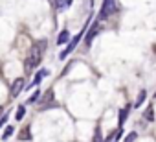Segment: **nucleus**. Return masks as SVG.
<instances>
[{
  "label": "nucleus",
  "instance_id": "f257e3e1",
  "mask_svg": "<svg viewBox=\"0 0 156 142\" xmlns=\"http://www.w3.org/2000/svg\"><path fill=\"white\" fill-rule=\"evenodd\" d=\"M44 52H46V41L41 39V41H37V43L31 46V52H30V55H28L26 61H24V70H26V72H31V70L41 63Z\"/></svg>",
  "mask_w": 156,
  "mask_h": 142
},
{
  "label": "nucleus",
  "instance_id": "f03ea898",
  "mask_svg": "<svg viewBox=\"0 0 156 142\" xmlns=\"http://www.w3.org/2000/svg\"><path fill=\"white\" fill-rule=\"evenodd\" d=\"M116 11V0H105L103 2V8L99 11V21H105L110 17V13Z\"/></svg>",
  "mask_w": 156,
  "mask_h": 142
},
{
  "label": "nucleus",
  "instance_id": "7ed1b4c3",
  "mask_svg": "<svg viewBox=\"0 0 156 142\" xmlns=\"http://www.w3.org/2000/svg\"><path fill=\"white\" fill-rule=\"evenodd\" d=\"M83 33H85V30H83V32H81L79 35H75V37H73V39H72V41L68 43V48H64V50L61 52V55H59L61 59H64V57H66V55H68L70 52H73V48L77 46V43H79V41H81V37H83Z\"/></svg>",
  "mask_w": 156,
  "mask_h": 142
},
{
  "label": "nucleus",
  "instance_id": "20e7f679",
  "mask_svg": "<svg viewBox=\"0 0 156 142\" xmlns=\"http://www.w3.org/2000/svg\"><path fill=\"white\" fill-rule=\"evenodd\" d=\"M24 85H26V81H24V78H17L13 83H11V98H17L20 92H22V89H24Z\"/></svg>",
  "mask_w": 156,
  "mask_h": 142
},
{
  "label": "nucleus",
  "instance_id": "39448f33",
  "mask_svg": "<svg viewBox=\"0 0 156 142\" xmlns=\"http://www.w3.org/2000/svg\"><path fill=\"white\" fill-rule=\"evenodd\" d=\"M99 33V24L96 22V24H92V28L88 30V33L85 35V43H87V46H90L92 44V41H94V37Z\"/></svg>",
  "mask_w": 156,
  "mask_h": 142
},
{
  "label": "nucleus",
  "instance_id": "423d86ee",
  "mask_svg": "<svg viewBox=\"0 0 156 142\" xmlns=\"http://www.w3.org/2000/svg\"><path fill=\"white\" fill-rule=\"evenodd\" d=\"M51 102H53V91H46V94L41 100V109H50Z\"/></svg>",
  "mask_w": 156,
  "mask_h": 142
},
{
  "label": "nucleus",
  "instance_id": "0eeeda50",
  "mask_svg": "<svg viewBox=\"0 0 156 142\" xmlns=\"http://www.w3.org/2000/svg\"><path fill=\"white\" fill-rule=\"evenodd\" d=\"M129 113H130V105H127V107H123L119 113H118V122H119V127L125 124V120H127V116H129Z\"/></svg>",
  "mask_w": 156,
  "mask_h": 142
},
{
  "label": "nucleus",
  "instance_id": "6e6552de",
  "mask_svg": "<svg viewBox=\"0 0 156 142\" xmlns=\"http://www.w3.org/2000/svg\"><path fill=\"white\" fill-rule=\"evenodd\" d=\"M53 4H55V8H57L59 11H62V9H66V8H70L72 0H53Z\"/></svg>",
  "mask_w": 156,
  "mask_h": 142
},
{
  "label": "nucleus",
  "instance_id": "1a4fd4ad",
  "mask_svg": "<svg viewBox=\"0 0 156 142\" xmlns=\"http://www.w3.org/2000/svg\"><path fill=\"white\" fill-rule=\"evenodd\" d=\"M68 39H70L68 30H62V32L59 33V37H57V44H64V43H68Z\"/></svg>",
  "mask_w": 156,
  "mask_h": 142
},
{
  "label": "nucleus",
  "instance_id": "9d476101",
  "mask_svg": "<svg viewBox=\"0 0 156 142\" xmlns=\"http://www.w3.org/2000/svg\"><path fill=\"white\" fill-rule=\"evenodd\" d=\"M143 118H145V120H149V122H154V107H152V105H149V107L145 109Z\"/></svg>",
  "mask_w": 156,
  "mask_h": 142
},
{
  "label": "nucleus",
  "instance_id": "9b49d317",
  "mask_svg": "<svg viewBox=\"0 0 156 142\" xmlns=\"http://www.w3.org/2000/svg\"><path fill=\"white\" fill-rule=\"evenodd\" d=\"M42 76H48V70H46V68H41V70H39V74L35 76V80H33V83H31V85H37V83H41Z\"/></svg>",
  "mask_w": 156,
  "mask_h": 142
},
{
  "label": "nucleus",
  "instance_id": "f8f14e48",
  "mask_svg": "<svg viewBox=\"0 0 156 142\" xmlns=\"http://www.w3.org/2000/svg\"><path fill=\"white\" fill-rule=\"evenodd\" d=\"M24 114H26V105H19V109H17V113H15V118H17V120H22Z\"/></svg>",
  "mask_w": 156,
  "mask_h": 142
},
{
  "label": "nucleus",
  "instance_id": "ddd939ff",
  "mask_svg": "<svg viewBox=\"0 0 156 142\" xmlns=\"http://www.w3.org/2000/svg\"><path fill=\"white\" fill-rule=\"evenodd\" d=\"M143 102H145V91H141V92L138 94V100L134 102V109H136V107H140V105H141Z\"/></svg>",
  "mask_w": 156,
  "mask_h": 142
},
{
  "label": "nucleus",
  "instance_id": "4468645a",
  "mask_svg": "<svg viewBox=\"0 0 156 142\" xmlns=\"http://www.w3.org/2000/svg\"><path fill=\"white\" fill-rule=\"evenodd\" d=\"M20 140H30L31 138V135H30V127H26V129H22L20 131V136H19Z\"/></svg>",
  "mask_w": 156,
  "mask_h": 142
},
{
  "label": "nucleus",
  "instance_id": "2eb2a0df",
  "mask_svg": "<svg viewBox=\"0 0 156 142\" xmlns=\"http://www.w3.org/2000/svg\"><path fill=\"white\" fill-rule=\"evenodd\" d=\"M13 131H15V129H13L11 125H9V127H6V129H4V135H2V140H8V138L13 135Z\"/></svg>",
  "mask_w": 156,
  "mask_h": 142
},
{
  "label": "nucleus",
  "instance_id": "dca6fc26",
  "mask_svg": "<svg viewBox=\"0 0 156 142\" xmlns=\"http://www.w3.org/2000/svg\"><path fill=\"white\" fill-rule=\"evenodd\" d=\"M136 138H138V135H136V131H130V133L127 135V138H125L123 142H134Z\"/></svg>",
  "mask_w": 156,
  "mask_h": 142
},
{
  "label": "nucleus",
  "instance_id": "f3484780",
  "mask_svg": "<svg viewBox=\"0 0 156 142\" xmlns=\"http://www.w3.org/2000/svg\"><path fill=\"white\" fill-rule=\"evenodd\" d=\"M39 98H41V91H35V94H33V96L28 100V103H33V102H37Z\"/></svg>",
  "mask_w": 156,
  "mask_h": 142
},
{
  "label": "nucleus",
  "instance_id": "a211bd4d",
  "mask_svg": "<svg viewBox=\"0 0 156 142\" xmlns=\"http://www.w3.org/2000/svg\"><path fill=\"white\" fill-rule=\"evenodd\" d=\"M6 122H8V116H4V114H2V118H0V127H4V124H6Z\"/></svg>",
  "mask_w": 156,
  "mask_h": 142
},
{
  "label": "nucleus",
  "instance_id": "6ab92c4d",
  "mask_svg": "<svg viewBox=\"0 0 156 142\" xmlns=\"http://www.w3.org/2000/svg\"><path fill=\"white\" fill-rule=\"evenodd\" d=\"M2 114H4V107L0 105V118H2Z\"/></svg>",
  "mask_w": 156,
  "mask_h": 142
},
{
  "label": "nucleus",
  "instance_id": "aec40b11",
  "mask_svg": "<svg viewBox=\"0 0 156 142\" xmlns=\"http://www.w3.org/2000/svg\"><path fill=\"white\" fill-rule=\"evenodd\" d=\"M154 98H156V92H154Z\"/></svg>",
  "mask_w": 156,
  "mask_h": 142
}]
</instances>
